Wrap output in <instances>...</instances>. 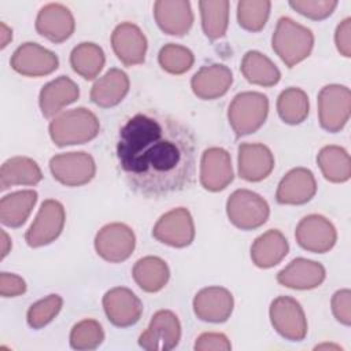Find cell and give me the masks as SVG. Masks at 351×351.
<instances>
[{"label": "cell", "mask_w": 351, "mask_h": 351, "mask_svg": "<svg viewBox=\"0 0 351 351\" xmlns=\"http://www.w3.org/2000/svg\"><path fill=\"white\" fill-rule=\"evenodd\" d=\"M117 158L130 189L145 197H165L193 182L196 137L180 119L144 110L119 129Z\"/></svg>", "instance_id": "cell-1"}, {"label": "cell", "mask_w": 351, "mask_h": 351, "mask_svg": "<svg viewBox=\"0 0 351 351\" xmlns=\"http://www.w3.org/2000/svg\"><path fill=\"white\" fill-rule=\"evenodd\" d=\"M100 123L96 115L84 108H73L62 112L49 123V136L58 147L82 144L95 138Z\"/></svg>", "instance_id": "cell-2"}, {"label": "cell", "mask_w": 351, "mask_h": 351, "mask_svg": "<svg viewBox=\"0 0 351 351\" xmlns=\"http://www.w3.org/2000/svg\"><path fill=\"white\" fill-rule=\"evenodd\" d=\"M313 44L314 36L310 29L287 16L278 19L271 45L274 52L288 67H293L304 60L310 55Z\"/></svg>", "instance_id": "cell-3"}, {"label": "cell", "mask_w": 351, "mask_h": 351, "mask_svg": "<svg viewBox=\"0 0 351 351\" xmlns=\"http://www.w3.org/2000/svg\"><path fill=\"white\" fill-rule=\"evenodd\" d=\"M267 96L259 92H243L233 97L228 108V118L236 136L256 132L267 117Z\"/></svg>", "instance_id": "cell-4"}, {"label": "cell", "mask_w": 351, "mask_h": 351, "mask_svg": "<svg viewBox=\"0 0 351 351\" xmlns=\"http://www.w3.org/2000/svg\"><path fill=\"white\" fill-rule=\"evenodd\" d=\"M229 221L241 230H252L262 226L270 214L267 202L248 189L234 191L226 202Z\"/></svg>", "instance_id": "cell-5"}, {"label": "cell", "mask_w": 351, "mask_h": 351, "mask_svg": "<svg viewBox=\"0 0 351 351\" xmlns=\"http://www.w3.org/2000/svg\"><path fill=\"white\" fill-rule=\"evenodd\" d=\"M351 108V92L344 85H326L318 95V118L321 126L336 133L347 123Z\"/></svg>", "instance_id": "cell-6"}, {"label": "cell", "mask_w": 351, "mask_h": 351, "mask_svg": "<svg viewBox=\"0 0 351 351\" xmlns=\"http://www.w3.org/2000/svg\"><path fill=\"white\" fill-rule=\"evenodd\" d=\"M273 328L287 340L300 341L307 335V321L300 303L291 296H278L270 304Z\"/></svg>", "instance_id": "cell-7"}, {"label": "cell", "mask_w": 351, "mask_h": 351, "mask_svg": "<svg viewBox=\"0 0 351 351\" xmlns=\"http://www.w3.org/2000/svg\"><path fill=\"white\" fill-rule=\"evenodd\" d=\"M64 221L66 213L62 203L53 199L45 200L25 234L27 245L36 248L52 243L62 233Z\"/></svg>", "instance_id": "cell-8"}, {"label": "cell", "mask_w": 351, "mask_h": 351, "mask_svg": "<svg viewBox=\"0 0 351 351\" xmlns=\"http://www.w3.org/2000/svg\"><path fill=\"white\" fill-rule=\"evenodd\" d=\"M181 339V325L170 310H159L152 315L148 328L140 335L138 346L148 351L173 350Z\"/></svg>", "instance_id": "cell-9"}, {"label": "cell", "mask_w": 351, "mask_h": 351, "mask_svg": "<svg viewBox=\"0 0 351 351\" xmlns=\"http://www.w3.org/2000/svg\"><path fill=\"white\" fill-rule=\"evenodd\" d=\"M49 169L60 184L80 186L89 182L96 173L93 158L86 152H66L51 158Z\"/></svg>", "instance_id": "cell-10"}, {"label": "cell", "mask_w": 351, "mask_h": 351, "mask_svg": "<svg viewBox=\"0 0 351 351\" xmlns=\"http://www.w3.org/2000/svg\"><path fill=\"white\" fill-rule=\"evenodd\" d=\"M136 245V237L133 230L119 222L108 223L103 226L95 239L96 252L107 262L118 263L126 261Z\"/></svg>", "instance_id": "cell-11"}, {"label": "cell", "mask_w": 351, "mask_h": 351, "mask_svg": "<svg viewBox=\"0 0 351 351\" xmlns=\"http://www.w3.org/2000/svg\"><path fill=\"white\" fill-rule=\"evenodd\" d=\"M152 236L167 245L182 248L195 239V225L191 213L184 208H173L163 214L152 229Z\"/></svg>", "instance_id": "cell-12"}, {"label": "cell", "mask_w": 351, "mask_h": 351, "mask_svg": "<svg viewBox=\"0 0 351 351\" xmlns=\"http://www.w3.org/2000/svg\"><path fill=\"white\" fill-rule=\"evenodd\" d=\"M10 64L22 75L41 77L53 73L59 66V59L52 51L37 43H25L15 49Z\"/></svg>", "instance_id": "cell-13"}, {"label": "cell", "mask_w": 351, "mask_h": 351, "mask_svg": "<svg viewBox=\"0 0 351 351\" xmlns=\"http://www.w3.org/2000/svg\"><path fill=\"white\" fill-rule=\"evenodd\" d=\"M295 237L302 248L310 252L324 254L335 245L337 233L329 219L318 214H311L298 223Z\"/></svg>", "instance_id": "cell-14"}, {"label": "cell", "mask_w": 351, "mask_h": 351, "mask_svg": "<svg viewBox=\"0 0 351 351\" xmlns=\"http://www.w3.org/2000/svg\"><path fill=\"white\" fill-rule=\"evenodd\" d=\"M103 308L108 321L119 328L134 325L143 314L141 300L123 287L112 288L104 293Z\"/></svg>", "instance_id": "cell-15"}, {"label": "cell", "mask_w": 351, "mask_h": 351, "mask_svg": "<svg viewBox=\"0 0 351 351\" xmlns=\"http://www.w3.org/2000/svg\"><path fill=\"white\" fill-rule=\"evenodd\" d=\"M233 180L232 160L226 149L211 147L202 155L200 182L204 189L218 192L226 188Z\"/></svg>", "instance_id": "cell-16"}, {"label": "cell", "mask_w": 351, "mask_h": 351, "mask_svg": "<svg viewBox=\"0 0 351 351\" xmlns=\"http://www.w3.org/2000/svg\"><path fill=\"white\" fill-rule=\"evenodd\" d=\"M193 311L202 321L225 322L233 311V296L222 287L203 288L193 299Z\"/></svg>", "instance_id": "cell-17"}, {"label": "cell", "mask_w": 351, "mask_h": 351, "mask_svg": "<svg viewBox=\"0 0 351 351\" xmlns=\"http://www.w3.org/2000/svg\"><path fill=\"white\" fill-rule=\"evenodd\" d=\"M111 45L117 58L125 66H134L144 62L147 38L138 26L130 22L118 25L112 32Z\"/></svg>", "instance_id": "cell-18"}, {"label": "cell", "mask_w": 351, "mask_h": 351, "mask_svg": "<svg viewBox=\"0 0 351 351\" xmlns=\"http://www.w3.org/2000/svg\"><path fill=\"white\" fill-rule=\"evenodd\" d=\"M75 23L70 10L59 3L44 5L36 19V30L52 43H63L74 32Z\"/></svg>", "instance_id": "cell-19"}, {"label": "cell", "mask_w": 351, "mask_h": 351, "mask_svg": "<svg viewBox=\"0 0 351 351\" xmlns=\"http://www.w3.org/2000/svg\"><path fill=\"white\" fill-rule=\"evenodd\" d=\"M154 15L159 27L170 36H184L193 23L191 3L185 0L155 1Z\"/></svg>", "instance_id": "cell-20"}, {"label": "cell", "mask_w": 351, "mask_h": 351, "mask_svg": "<svg viewBox=\"0 0 351 351\" xmlns=\"http://www.w3.org/2000/svg\"><path fill=\"white\" fill-rule=\"evenodd\" d=\"M317 192L314 174L304 167L292 169L280 181L276 200L280 204H303L313 199Z\"/></svg>", "instance_id": "cell-21"}, {"label": "cell", "mask_w": 351, "mask_h": 351, "mask_svg": "<svg viewBox=\"0 0 351 351\" xmlns=\"http://www.w3.org/2000/svg\"><path fill=\"white\" fill-rule=\"evenodd\" d=\"M274 169L271 151L259 143H243L239 147V174L247 181H262Z\"/></svg>", "instance_id": "cell-22"}, {"label": "cell", "mask_w": 351, "mask_h": 351, "mask_svg": "<svg viewBox=\"0 0 351 351\" xmlns=\"http://www.w3.org/2000/svg\"><path fill=\"white\" fill-rule=\"evenodd\" d=\"M233 82V74L225 64L202 67L191 80L193 93L203 100H213L223 96Z\"/></svg>", "instance_id": "cell-23"}, {"label": "cell", "mask_w": 351, "mask_h": 351, "mask_svg": "<svg viewBox=\"0 0 351 351\" xmlns=\"http://www.w3.org/2000/svg\"><path fill=\"white\" fill-rule=\"evenodd\" d=\"M325 280V269L321 263L296 258L277 274V281L292 289H313Z\"/></svg>", "instance_id": "cell-24"}, {"label": "cell", "mask_w": 351, "mask_h": 351, "mask_svg": "<svg viewBox=\"0 0 351 351\" xmlns=\"http://www.w3.org/2000/svg\"><path fill=\"white\" fill-rule=\"evenodd\" d=\"M80 96L78 85L66 75H60L56 80L45 84L40 92V108L45 118H51L64 106L74 103Z\"/></svg>", "instance_id": "cell-25"}, {"label": "cell", "mask_w": 351, "mask_h": 351, "mask_svg": "<svg viewBox=\"0 0 351 351\" xmlns=\"http://www.w3.org/2000/svg\"><path fill=\"white\" fill-rule=\"evenodd\" d=\"M129 92V78L119 69H110L90 89V100L103 108L114 107L122 101Z\"/></svg>", "instance_id": "cell-26"}, {"label": "cell", "mask_w": 351, "mask_h": 351, "mask_svg": "<svg viewBox=\"0 0 351 351\" xmlns=\"http://www.w3.org/2000/svg\"><path fill=\"white\" fill-rule=\"evenodd\" d=\"M289 245L284 234L277 229H270L255 239L251 245V259L262 269L278 265L288 254Z\"/></svg>", "instance_id": "cell-27"}, {"label": "cell", "mask_w": 351, "mask_h": 351, "mask_svg": "<svg viewBox=\"0 0 351 351\" xmlns=\"http://www.w3.org/2000/svg\"><path fill=\"white\" fill-rule=\"evenodd\" d=\"M41 178L43 173L38 165L26 156H15L5 160L0 170L1 191L12 185H36Z\"/></svg>", "instance_id": "cell-28"}, {"label": "cell", "mask_w": 351, "mask_h": 351, "mask_svg": "<svg viewBox=\"0 0 351 351\" xmlns=\"http://www.w3.org/2000/svg\"><path fill=\"white\" fill-rule=\"evenodd\" d=\"M37 202V192L32 189L12 192L0 202V221L10 228H18L27 219Z\"/></svg>", "instance_id": "cell-29"}, {"label": "cell", "mask_w": 351, "mask_h": 351, "mask_svg": "<svg viewBox=\"0 0 351 351\" xmlns=\"http://www.w3.org/2000/svg\"><path fill=\"white\" fill-rule=\"evenodd\" d=\"M136 284L145 292H158L169 281L170 271L166 262L158 256H145L138 259L133 267Z\"/></svg>", "instance_id": "cell-30"}, {"label": "cell", "mask_w": 351, "mask_h": 351, "mask_svg": "<svg viewBox=\"0 0 351 351\" xmlns=\"http://www.w3.org/2000/svg\"><path fill=\"white\" fill-rule=\"evenodd\" d=\"M240 70L248 82L261 86H273L281 78L276 64L258 51H248L244 55Z\"/></svg>", "instance_id": "cell-31"}, {"label": "cell", "mask_w": 351, "mask_h": 351, "mask_svg": "<svg viewBox=\"0 0 351 351\" xmlns=\"http://www.w3.org/2000/svg\"><path fill=\"white\" fill-rule=\"evenodd\" d=\"M317 163L324 177L330 182H346L351 176L350 156L341 147H324L317 156Z\"/></svg>", "instance_id": "cell-32"}, {"label": "cell", "mask_w": 351, "mask_h": 351, "mask_svg": "<svg viewBox=\"0 0 351 351\" xmlns=\"http://www.w3.org/2000/svg\"><path fill=\"white\" fill-rule=\"evenodd\" d=\"M106 62L103 49L95 43H81L70 53L73 70L85 80H93L101 71Z\"/></svg>", "instance_id": "cell-33"}, {"label": "cell", "mask_w": 351, "mask_h": 351, "mask_svg": "<svg viewBox=\"0 0 351 351\" xmlns=\"http://www.w3.org/2000/svg\"><path fill=\"white\" fill-rule=\"evenodd\" d=\"M277 112L289 125L302 123L308 115V97L300 88H287L277 99Z\"/></svg>", "instance_id": "cell-34"}, {"label": "cell", "mask_w": 351, "mask_h": 351, "mask_svg": "<svg viewBox=\"0 0 351 351\" xmlns=\"http://www.w3.org/2000/svg\"><path fill=\"white\" fill-rule=\"evenodd\" d=\"M199 8L202 14V26L204 34L210 40H217L226 33L229 21V1H199Z\"/></svg>", "instance_id": "cell-35"}, {"label": "cell", "mask_w": 351, "mask_h": 351, "mask_svg": "<svg viewBox=\"0 0 351 351\" xmlns=\"http://www.w3.org/2000/svg\"><path fill=\"white\" fill-rule=\"evenodd\" d=\"M271 3L267 0H243L237 4L239 25L248 32H259L266 25Z\"/></svg>", "instance_id": "cell-36"}, {"label": "cell", "mask_w": 351, "mask_h": 351, "mask_svg": "<svg viewBox=\"0 0 351 351\" xmlns=\"http://www.w3.org/2000/svg\"><path fill=\"white\" fill-rule=\"evenodd\" d=\"M104 340L101 325L96 319H82L70 332V346L74 350H93Z\"/></svg>", "instance_id": "cell-37"}, {"label": "cell", "mask_w": 351, "mask_h": 351, "mask_svg": "<svg viewBox=\"0 0 351 351\" xmlns=\"http://www.w3.org/2000/svg\"><path fill=\"white\" fill-rule=\"evenodd\" d=\"M158 60L165 71L178 75L188 71L192 67L195 58L192 51L186 47L170 43L159 51Z\"/></svg>", "instance_id": "cell-38"}, {"label": "cell", "mask_w": 351, "mask_h": 351, "mask_svg": "<svg viewBox=\"0 0 351 351\" xmlns=\"http://www.w3.org/2000/svg\"><path fill=\"white\" fill-rule=\"evenodd\" d=\"M63 299L59 295H49L36 303L27 310V324L33 329H40L48 325L60 311Z\"/></svg>", "instance_id": "cell-39"}, {"label": "cell", "mask_w": 351, "mask_h": 351, "mask_svg": "<svg viewBox=\"0 0 351 351\" xmlns=\"http://www.w3.org/2000/svg\"><path fill=\"white\" fill-rule=\"evenodd\" d=\"M289 5L310 19H325L337 7L336 0H292Z\"/></svg>", "instance_id": "cell-40"}, {"label": "cell", "mask_w": 351, "mask_h": 351, "mask_svg": "<svg viewBox=\"0 0 351 351\" xmlns=\"http://www.w3.org/2000/svg\"><path fill=\"white\" fill-rule=\"evenodd\" d=\"M332 311L339 322L343 325L351 324V292L350 289H340L332 298Z\"/></svg>", "instance_id": "cell-41"}, {"label": "cell", "mask_w": 351, "mask_h": 351, "mask_svg": "<svg viewBox=\"0 0 351 351\" xmlns=\"http://www.w3.org/2000/svg\"><path fill=\"white\" fill-rule=\"evenodd\" d=\"M232 348L230 341L223 333H215V332H206L202 333L195 343L196 351H207V350H222L229 351Z\"/></svg>", "instance_id": "cell-42"}, {"label": "cell", "mask_w": 351, "mask_h": 351, "mask_svg": "<svg viewBox=\"0 0 351 351\" xmlns=\"http://www.w3.org/2000/svg\"><path fill=\"white\" fill-rule=\"evenodd\" d=\"M26 291V282L16 274L3 271L0 274V293L3 298H12Z\"/></svg>", "instance_id": "cell-43"}, {"label": "cell", "mask_w": 351, "mask_h": 351, "mask_svg": "<svg viewBox=\"0 0 351 351\" xmlns=\"http://www.w3.org/2000/svg\"><path fill=\"white\" fill-rule=\"evenodd\" d=\"M335 43L343 56H351V18H346L339 23L335 33Z\"/></svg>", "instance_id": "cell-44"}, {"label": "cell", "mask_w": 351, "mask_h": 351, "mask_svg": "<svg viewBox=\"0 0 351 351\" xmlns=\"http://www.w3.org/2000/svg\"><path fill=\"white\" fill-rule=\"evenodd\" d=\"M0 29H1V48H5L8 43L12 40V32L10 27H7L4 22L0 23Z\"/></svg>", "instance_id": "cell-45"}, {"label": "cell", "mask_w": 351, "mask_h": 351, "mask_svg": "<svg viewBox=\"0 0 351 351\" xmlns=\"http://www.w3.org/2000/svg\"><path fill=\"white\" fill-rule=\"evenodd\" d=\"M10 248H11V239L4 230H1V259L5 258V255L10 252Z\"/></svg>", "instance_id": "cell-46"}, {"label": "cell", "mask_w": 351, "mask_h": 351, "mask_svg": "<svg viewBox=\"0 0 351 351\" xmlns=\"http://www.w3.org/2000/svg\"><path fill=\"white\" fill-rule=\"evenodd\" d=\"M321 348H335V350H341L339 346H333V344H322V346H317L315 350H321Z\"/></svg>", "instance_id": "cell-47"}]
</instances>
